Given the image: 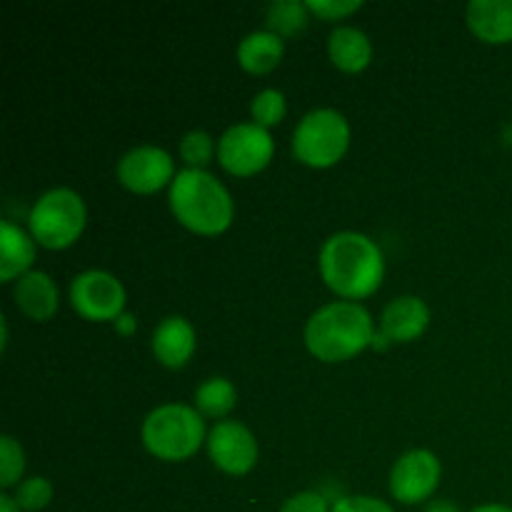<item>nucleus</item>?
<instances>
[{
    "label": "nucleus",
    "mask_w": 512,
    "mask_h": 512,
    "mask_svg": "<svg viewBox=\"0 0 512 512\" xmlns=\"http://www.w3.org/2000/svg\"><path fill=\"white\" fill-rule=\"evenodd\" d=\"M238 63L245 73L268 75L280 65L285 55V40L265 30H253L238 45Z\"/></svg>",
    "instance_id": "obj_18"
},
{
    "label": "nucleus",
    "mask_w": 512,
    "mask_h": 512,
    "mask_svg": "<svg viewBox=\"0 0 512 512\" xmlns=\"http://www.w3.org/2000/svg\"><path fill=\"white\" fill-rule=\"evenodd\" d=\"M465 23L483 43H512V0H470Z\"/></svg>",
    "instance_id": "obj_15"
},
{
    "label": "nucleus",
    "mask_w": 512,
    "mask_h": 512,
    "mask_svg": "<svg viewBox=\"0 0 512 512\" xmlns=\"http://www.w3.org/2000/svg\"><path fill=\"white\" fill-rule=\"evenodd\" d=\"M333 505L328 503L320 490H300V493L290 495L278 512H330Z\"/></svg>",
    "instance_id": "obj_26"
},
{
    "label": "nucleus",
    "mask_w": 512,
    "mask_h": 512,
    "mask_svg": "<svg viewBox=\"0 0 512 512\" xmlns=\"http://www.w3.org/2000/svg\"><path fill=\"white\" fill-rule=\"evenodd\" d=\"M305 5H308L310 15L320 20H345L363 8L360 0H308Z\"/></svg>",
    "instance_id": "obj_25"
},
{
    "label": "nucleus",
    "mask_w": 512,
    "mask_h": 512,
    "mask_svg": "<svg viewBox=\"0 0 512 512\" xmlns=\"http://www.w3.org/2000/svg\"><path fill=\"white\" fill-rule=\"evenodd\" d=\"M88 225L85 200L73 188H50L28 213V233L40 248L65 250L75 245Z\"/></svg>",
    "instance_id": "obj_5"
},
{
    "label": "nucleus",
    "mask_w": 512,
    "mask_h": 512,
    "mask_svg": "<svg viewBox=\"0 0 512 512\" xmlns=\"http://www.w3.org/2000/svg\"><path fill=\"white\" fill-rule=\"evenodd\" d=\"M198 345V335H195L193 323L183 315H168L160 320L150 338V348H153L155 360L165 368H185L190 363Z\"/></svg>",
    "instance_id": "obj_13"
},
{
    "label": "nucleus",
    "mask_w": 512,
    "mask_h": 512,
    "mask_svg": "<svg viewBox=\"0 0 512 512\" xmlns=\"http://www.w3.org/2000/svg\"><path fill=\"white\" fill-rule=\"evenodd\" d=\"M330 63L343 73H360L373 60V43L368 33L355 25H338L328 38Z\"/></svg>",
    "instance_id": "obj_17"
},
{
    "label": "nucleus",
    "mask_w": 512,
    "mask_h": 512,
    "mask_svg": "<svg viewBox=\"0 0 512 512\" xmlns=\"http://www.w3.org/2000/svg\"><path fill=\"white\" fill-rule=\"evenodd\" d=\"M318 268L320 278L338 298L358 303L383 285L385 255L370 235L340 230L320 245Z\"/></svg>",
    "instance_id": "obj_1"
},
{
    "label": "nucleus",
    "mask_w": 512,
    "mask_h": 512,
    "mask_svg": "<svg viewBox=\"0 0 512 512\" xmlns=\"http://www.w3.org/2000/svg\"><path fill=\"white\" fill-rule=\"evenodd\" d=\"M330 512H395L393 505L373 495H340Z\"/></svg>",
    "instance_id": "obj_27"
},
{
    "label": "nucleus",
    "mask_w": 512,
    "mask_h": 512,
    "mask_svg": "<svg viewBox=\"0 0 512 512\" xmlns=\"http://www.w3.org/2000/svg\"><path fill=\"white\" fill-rule=\"evenodd\" d=\"M235 403H238V388L228 378L215 375L195 388V408L203 418H215L220 423L233 413Z\"/></svg>",
    "instance_id": "obj_19"
},
{
    "label": "nucleus",
    "mask_w": 512,
    "mask_h": 512,
    "mask_svg": "<svg viewBox=\"0 0 512 512\" xmlns=\"http://www.w3.org/2000/svg\"><path fill=\"white\" fill-rule=\"evenodd\" d=\"M113 328H115V333L123 335V338H130V335H135V330H138V320H135L133 313H128V310H125V313L115 320Z\"/></svg>",
    "instance_id": "obj_28"
},
{
    "label": "nucleus",
    "mask_w": 512,
    "mask_h": 512,
    "mask_svg": "<svg viewBox=\"0 0 512 512\" xmlns=\"http://www.w3.org/2000/svg\"><path fill=\"white\" fill-rule=\"evenodd\" d=\"M25 473V450L13 435H0V488H18Z\"/></svg>",
    "instance_id": "obj_23"
},
{
    "label": "nucleus",
    "mask_w": 512,
    "mask_h": 512,
    "mask_svg": "<svg viewBox=\"0 0 512 512\" xmlns=\"http://www.w3.org/2000/svg\"><path fill=\"white\" fill-rule=\"evenodd\" d=\"M308 18V5L300 3V0H275V3H270L268 13H265L268 30L270 33L280 35L283 40L308 28Z\"/></svg>",
    "instance_id": "obj_20"
},
{
    "label": "nucleus",
    "mask_w": 512,
    "mask_h": 512,
    "mask_svg": "<svg viewBox=\"0 0 512 512\" xmlns=\"http://www.w3.org/2000/svg\"><path fill=\"white\" fill-rule=\"evenodd\" d=\"M35 245L38 243L28 230L10 220L0 223V280L3 283H15L33 270Z\"/></svg>",
    "instance_id": "obj_16"
},
{
    "label": "nucleus",
    "mask_w": 512,
    "mask_h": 512,
    "mask_svg": "<svg viewBox=\"0 0 512 512\" xmlns=\"http://www.w3.org/2000/svg\"><path fill=\"white\" fill-rule=\"evenodd\" d=\"M375 323L368 308L353 300H335L315 310L305 323V348L323 363H345L370 348Z\"/></svg>",
    "instance_id": "obj_2"
},
{
    "label": "nucleus",
    "mask_w": 512,
    "mask_h": 512,
    "mask_svg": "<svg viewBox=\"0 0 512 512\" xmlns=\"http://www.w3.org/2000/svg\"><path fill=\"white\" fill-rule=\"evenodd\" d=\"M70 305L90 323H115L125 313V285L108 270H85L68 288Z\"/></svg>",
    "instance_id": "obj_8"
},
{
    "label": "nucleus",
    "mask_w": 512,
    "mask_h": 512,
    "mask_svg": "<svg viewBox=\"0 0 512 512\" xmlns=\"http://www.w3.org/2000/svg\"><path fill=\"white\" fill-rule=\"evenodd\" d=\"M440 478H443V465L433 450H408L390 468V495L400 505L425 503L435 495Z\"/></svg>",
    "instance_id": "obj_9"
},
{
    "label": "nucleus",
    "mask_w": 512,
    "mask_h": 512,
    "mask_svg": "<svg viewBox=\"0 0 512 512\" xmlns=\"http://www.w3.org/2000/svg\"><path fill=\"white\" fill-rule=\"evenodd\" d=\"M205 448H208L215 468L225 475H233V478L248 475L260 458V448L253 430L240 423V420H220V423H215L208 430Z\"/></svg>",
    "instance_id": "obj_11"
},
{
    "label": "nucleus",
    "mask_w": 512,
    "mask_h": 512,
    "mask_svg": "<svg viewBox=\"0 0 512 512\" xmlns=\"http://www.w3.org/2000/svg\"><path fill=\"white\" fill-rule=\"evenodd\" d=\"M430 308L418 295H400L383 308L378 335L385 343H413L428 330Z\"/></svg>",
    "instance_id": "obj_12"
},
{
    "label": "nucleus",
    "mask_w": 512,
    "mask_h": 512,
    "mask_svg": "<svg viewBox=\"0 0 512 512\" xmlns=\"http://www.w3.org/2000/svg\"><path fill=\"white\" fill-rule=\"evenodd\" d=\"M0 512H23L18 508V503L13 500V495L3 493L0 495Z\"/></svg>",
    "instance_id": "obj_30"
},
{
    "label": "nucleus",
    "mask_w": 512,
    "mask_h": 512,
    "mask_svg": "<svg viewBox=\"0 0 512 512\" xmlns=\"http://www.w3.org/2000/svg\"><path fill=\"white\" fill-rule=\"evenodd\" d=\"M53 495V483H50L48 478H43V475H33V478H25L23 483L15 488L13 500L23 512H40L48 508Z\"/></svg>",
    "instance_id": "obj_24"
},
{
    "label": "nucleus",
    "mask_w": 512,
    "mask_h": 512,
    "mask_svg": "<svg viewBox=\"0 0 512 512\" xmlns=\"http://www.w3.org/2000/svg\"><path fill=\"white\" fill-rule=\"evenodd\" d=\"M140 440L153 458L183 463L208 443V430L195 405L165 403L145 415Z\"/></svg>",
    "instance_id": "obj_4"
},
{
    "label": "nucleus",
    "mask_w": 512,
    "mask_h": 512,
    "mask_svg": "<svg viewBox=\"0 0 512 512\" xmlns=\"http://www.w3.org/2000/svg\"><path fill=\"white\" fill-rule=\"evenodd\" d=\"M168 203L175 220L198 235L225 233L235 218L233 195L208 170H180L168 188Z\"/></svg>",
    "instance_id": "obj_3"
},
{
    "label": "nucleus",
    "mask_w": 512,
    "mask_h": 512,
    "mask_svg": "<svg viewBox=\"0 0 512 512\" xmlns=\"http://www.w3.org/2000/svg\"><path fill=\"white\" fill-rule=\"evenodd\" d=\"M425 512H460L458 505L450 503V500H433V503L425 508Z\"/></svg>",
    "instance_id": "obj_29"
},
{
    "label": "nucleus",
    "mask_w": 512,
    "mask_h": 512,
    "mask_svg": "<svg viewBox=\"0 0 512 512\" xmlns=\"http://www.w3.org/2000/svg\"><path fill=\"white\" fill-rule=\"evenodd\" d=\"M178 153L188 168L205 170L210 160L218 158V143H215V138L208 130H190V133L180 138Z\"/></svg>",
    "instance_id": "obj_21"
},
{
    "label": "nucleus",
    "mask_w": 512,
    "mask_h": 512,
    "mask_svg": "<svg viewBox=\"0 0 512 512\" xmlns=\"http://www.w3.org/2000/svg\"><path fill=\"white\" fill-rule=\"evenodd\" d=\"M13 300L25 318L45 323L58 313L60 290L45 270H30L13 283Z\"/></svg>",
    "instance_id": "obj_14"
},
{
    "label": "nucleus",
    "mask_w": 512,
    "mask_h": 512,
    "mask_svg": "<svg viewBox=\"0 0 512 512\" xmlns=\"http://www.w3.org/2000/svg\"><path fill=\"white\" fill-rule=\"evenodd\" d=\"M470 512H512V508H510V505L488 503V505H480V508H473Z\"/></svg>",
    "instance_id": "obj_31"
},
{
    "label": "nucleus",
    "mask_w": 512,
    "mask_h": 512,
    "mask_svg": "<svg viewBox=\"0 0 512 512\" xmlns=\"http://www.w3.org/2000/svg\"><path fill=\"white\" fill-rule=\"evenodd\" d=\"M275 155V140L268 128L258 123H235L220 135L218 163L235 178H250L270 165Z\"/></svg>",
    "instance_id": "obj_7"
},
{
    "label": "nucleus",
    "mask_w": 512,
    "mask_h": 512,
    "mask_svg": "<svg viewBox=\"0 0 512 512\" xmlns=\"http://www.w3.org/2000/svg\"><path fill=\"white\" fill-rule=\"evenodd\" d=\"M293 155L308 168H333L350 148V123L340 110L315 108L293 130Z\"/></svg>",
    "instance_id": "obj_6"
},
{
    "label": "nucleus",
    "mask_w": 512,
    "mask_h": 512,
    "mask_svg": "<svg viewBox=\"0 0 512 512\" xmlns=\"http://www.w3.org/2000/svg\"><path fill=\"white\" fill-rule=\"evenodd\" d=\"M115 175L130 193L153 195L170 188L178 173H175V160L168 150L158 145H135L118 160Z\"/></svg>",
    "instance_id": "obj_10"
},
{
    "label": "nucleus",
    "mask_w": 512,
    "mask_h": 512,
    "mask_svg": "<svg viewBox=\"0 0 512 512\" xmlns=\"http://www.w3.org/2000/svg\"><path fill=\"white\" fill-rule=\"evenodd\" d=\"M288 115V100L285 93L278 88H265L260 93H255L253 103H250V118L253 123H258L260 128H273L280 120Z\"/></svg>",
    "instance_id": "obj_22"
}]
</instances>
